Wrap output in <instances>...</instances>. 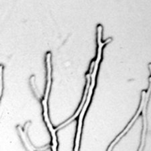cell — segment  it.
<instances>
[{
	"label": "cell",
	"mask_w": 151,
	"mask_h": 151,
	"mask_svg": "<svg viewBox=\"0 0 151 151\" xmlns=\"http://www.w3.org/2000/svg\"><path fill=\"white\" fill-rule=\"evenodd\" d=\"M30 122H28L25 124L24 128L21 127V126H19L18 127V132L19 134V136L22 140L24 144V146L27 148V150L28 151H43L48 148V146L47 147H41V148H36L34 147V146L32 145L31 142L30 141V139H29L28 136V127L30 126Z\"/></svg>",
	"instance_id": "obj_1"
},
{
	"label": "cell",
	"mask_w": 151,
	"mask_h": 151,
	"mask_svg": "<svg viewBox=\"0 0 151 151\" xmlns=\"http://www.w3.org/2000/svg\"><path fill=\"white\" fill-rule=\"evenodd\" d=\"M3 66H1V96L3 93Z\"/></svg>",
	"instance_id": "obj_2"
}]
</instances>
